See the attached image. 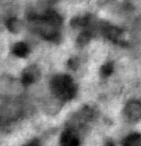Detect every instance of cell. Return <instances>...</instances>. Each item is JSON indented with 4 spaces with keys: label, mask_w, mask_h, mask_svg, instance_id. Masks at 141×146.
<instances>
[{
    "label": "cell",
    "mask_w": 141,
    "mask_h": 146,
    "mask_svg": "<svg viewBox=\"0 0 141 146\" xmlns=\"http://www.w3.org/2000/svg\"><path fill=\"white\" fill-rule=\"evenodd\" d=\"M50 88L54 96L61 101H69L75 96L78 86L73 78L66 74H58L50 83Z\"/></svg>",
    "instance_id": "6da1fadb"
},
{
    "label": "cell",
    "mask_w": 141,
    "mask_h": 146,
    "mask_svg": "<svg viewBox=\"0 0 141 146\" xmlns=\"http://www.w3.org/2000/svg\"><path fill=\"white\" fill-rule=\"evenodd\" d=\"M41 78V71L36 65H31L23 71L21 76V84L24 86H28L36 82Z\"/></svg>",
    "instance_id": "7a4b0ae2"
},
{
    "label": "cell",
    "mask_w": 141,
    "mask_h": 146,
    "mask_svg": "<svg viewBox=\"0 0 141 146\" xmlns=\"http://www.w3.org/2000/svg\"><path fill=\"white\" fill-rule=\"evenodd\" d=\"M38 19L41 20V22L46 26L54 29H58L63 22L61 16L56 11L51 9L46 11L41 17H38Z\"/></svg>",
    "instance_id": "3957f363"
},
{
    "label": "cell",
    "mask_w": 141,
    "mask_h": 146,
    "mask_svg": "<svg viewBox=\"0 0 141 146\" xmlns=\"http://www.w3.org/2000/svg\"><path fill=\"white\" fill-rule=\"evenodd\" d=\"M124 113L130 121H139L141 119V103L136 101H130L125 106Z\"/></svg>",
    "instance_id": "277c9868"
},
{
    "label": "cell",
    "mask_w": 141,
    "mask_h": 146,
    "mask_svg": "<svg viewBox=\"0 0 141 146\" xmlns=\"http://www.w3.org/2000/svg\"><path fill=\"white\" fill-rule=\"evenodd\" d=\"M101 31H102L103 34L107 38L114 41V42L119 43L120 37L122 33V30L105 23L102 26Z\"/></svg>",
    "instance_id": "5b68a950"
},
{
    "label": "cell",
    "mask_w": 141,
    "mask_h": 146,
    "mask_svg": "<svg viewBox=\"0 0 141 146\" xmlns=\"http://www.w3.org/2000/svg\"><path fill=\"white\" fill-rule=\"evenodd\" d=\"M61 146H80L78 137L71 130H66L62 133L60 138Z\"/></svg>",
    "instance_id": "8992f818"
},
{
    "label": "cell",
    "mask_w": 141,
    "mask_h": 146,
    "mask_svg": "<svg viewBox=\"0 0 141 146\" xmlns=\"http://www.w3.org/2000/svg\"><path fill=\"white\" fill-rule=\"evenodd\" d=\"M12 53L17 56L20 58H24L29 53V48L28 46L24 42H18L13 46Z\"/></svg>",
    "instance_id": "52a82bcc"
},
{
    "label": "cell",
    "mask_w": 141,
    "mask_h": 146,
    "mask_svg": "<svg viewBox=\"0 0 141 146\" xmlns=\"http://www.w3.org/2000/svg\"><path fill=\"white\" fill-rule=\"evenodd\" d=\"M89 15L83 16V17H75L71 20V26L73 28H80V27H85L90 22Z\"/></svg>",
    "instance_id": "ba28073f"
},
{
    "label": "cell",
    "mask_w": 141,
    "mask_h": 146,
    "mask_svg": "<svg viewBox=\"0 0 141 146\" xmlns=\"http://www.w3.org/2000/svg\"><path fill=\"white\" fill-rule=\"evenodd\" d=\"M122 146H141V135L132 133L128 135L122 142Z\"/></svg>",
    "instance_id": "9c48e42d"
},
{
    "label": "cell",
    "mask_w": 141,
    "mask_h": 146,
    "mask_svg": "<svg viewBox=\"0 0 141 146\" xmlns=\"http://www.w3.org/2000/svg\"><path fill=\"white\" fill-rule=\"evenodd\" d=\"M7 27L10 32L13 34H17L22 28L21 21L16 18H11L7 21Z\"/></svg>",
    "instance_id": "30bf717a"
},
{
    "label": "cell",
    "mask_w": 141,
    "mask_h": 146,
    "mask_svg": "<svg viewBox=\"0 0 141 146\" xmlns=\"http://www.w3.org/2000/svg\"><path fill=\"white\" fill-rule=\"evenodd\" d=\"M91 38V34L89 31H83L76 38V45L78 47H83L89 43Z\"/></svg>",
    "instance_id": "8fae6325"
},
{
    "label": "cell",
    "mask_w": 141,
    "mask_h": 146,
    "mask_svg": "<svg viewBox=\"0 0 141 146\" xmlns=\"http://www.w3.org/2000/svg\"><path fill=\"white\" fill-rule=\"evenodd\" d=\"M114 66L111 62L105 63L100 68V76L101 78H106L109 77L113 72Z\"/></svg>",
    "instance_id": "7c38bea8"
},
{
    "label": "cell",
    "mask_w": 141,
    "mask_h": 146,
    "mask_svg": "<svg viewBox=\"0 0 141 146\" xmlns=\"http://www.w3.org/2000/svg\"><path fill=\"white\" fill-rule=\"evenodd\" d=\"M67 64L71 69L75 70L78 68L79 63H78V60L76 58H71L67 62Z\"/></svg>",
    "instance_id": "4fadbf2b"
},
{
    "label": "cell",
    "mask_w": 141,
    "mask_h": 146,
    "mask_svg": "<svg viewBox=\"0 0 141 146\" xmlns=\"http://www.w3.org/2000/svg\"><path fill=\"white\" fill-rule=\"evenodd\" d=\"M24 146H40V143L38 140L34 139L32 140L29 143H28L27 145H25Z\"/></svg>",
    "instance_id": "5bb4252c"
},
{
    "label": "cell",
    "mask_w": 141,
    "mask_h": 146,
    "mask_svg": "<svg viewBox=\"0 0 141 146\" xmlns=\"http://www.w3.org/2000/svg\"><path fill=\"white\" fill-rule=\"evenodd\" d=\"M104 146H115V145H114V143H113V141H107L106 143H105V145H104Z\"/></svg>",
    "instance_id": "9a60e30c"
}]
</instances>
